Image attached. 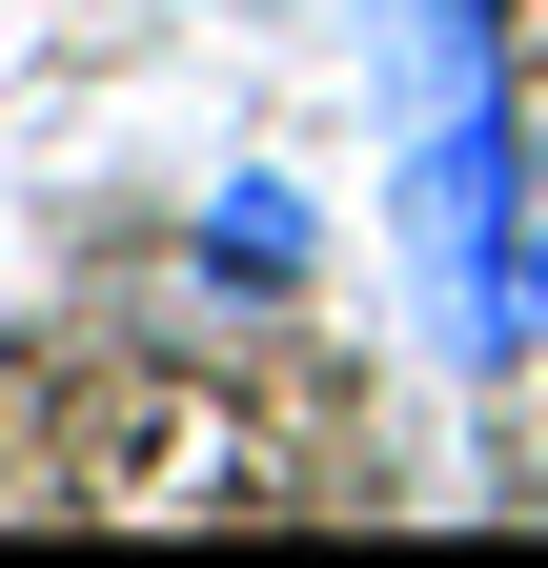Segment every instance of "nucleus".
Instances as JSON below:
<instances>
[{"label": "nucleus", "instance_id": "obj_3", "mask_svg": "<svg viewBox=\"0 0 548 568\" xmlns=\"http://www.w3.org/2000/svg\"><path fill=\"white\" fill-rule=\"evenodd\" d=\"M203 264H224V284H305V264H325V224H305V183H264V163H224V183H203Z\"/></svg>", "mask_w": 548, "mask_h": 568}, {"label": "nucleus", "instance_id": "obj_2", "mask_svg": "<svg viewBox=\"0 0 548 568\" xmlns=\"http://www.w3.org/2000/svg\"><path fill=\"white\" fill-rule=\"evenodd\" d=\"M366 102H386V142L447 102H508V0H366Z\"/></svg>", "mask_w": 548, "mask_h": 568}, {"label": "nucleus", "instance_id": "obj_4", "mask_svg": "<svg viewBox=\"0 0 548 568\" xmlns=\"http://www.w3.org/2000/svg\"><path fill=\"white\" fill-rule=\"evenodd\" d=\"M508 345L548 366V203H528V264H508Z\"/></svg>", "mask_w": 548, "mask_h": 568}, {"label": "nucleus", "instance_id": "obj_1", "mask_svg": "<svg viewBox=\"0 0 548 568\" xmlns=\"http://www.w3.org/2000/svg\"><path fill=\"white\" fill-rule=\"evenodd\" d=\"M508 264H528V102H447L386 142V284L427 366H508Z\"/></svg>", "mask_w": 548, "mask_h": 568}]
</instances>
